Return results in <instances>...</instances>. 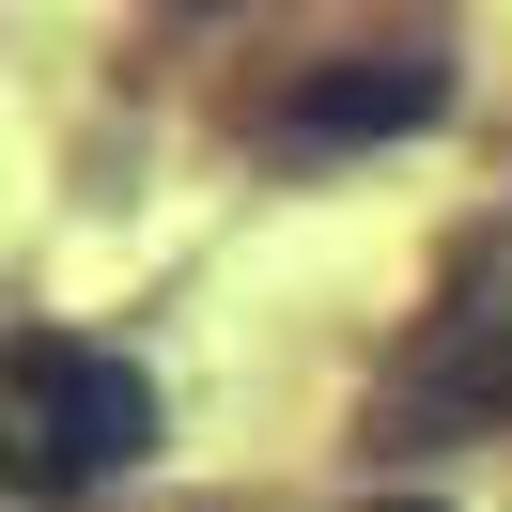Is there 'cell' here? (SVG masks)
<instances>
[{"mask_svg": "<svg viewBox=\"0 0 512 512\" xmlns=\"http://www.w3.org/2000/svg\"><path fill=\"white\" fill-rule=\"evenodd\" d=\"M0 388H16V481H32V497H94V481H125L140 450H156V373L109 357V342L16 326Z\"/></svg>", "mask_w": 512, "mask_h": 512, "instance_id": "obj_1", "label": "cell"}, {"mask_svg": "<svg viewBox=\"0 0 512 512\" xmlns=\"http://www.w3.org/2000/svg\"><path fill=\"white\" fill-rule=\"evenodd\" d=\"M450 109V63H419V47H388V63H326L311 94H295V140H404Z\"/></svg>", "mask_w": 512, "mask_h": 512, "instance_id": "obj_2", "label": "cell"}, {"mask_svg": "<svg viewBox=\"0 0 512 512\" xmlns=\"http://www.w3.org/2000/svg\"><path fill=\"white\" fill-rule=\"evenodd\" d=\"M373 512H435V497H373Z\"/></svg>", "mask_w": 512, "mask_h": 512, "instance_id": "obj_3", "label": "cell"}]
</instances>
